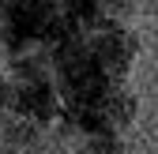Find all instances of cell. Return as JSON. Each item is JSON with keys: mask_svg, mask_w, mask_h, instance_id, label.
<instances>
[{"mask_svg": "<svg viewBox=\"0 0 158 154\" xmlns=\"http://www.w3.org/2000/svg\"><path fill=\"white\" fill-rule=\"evenodd\" d=\"M0 154H4V150H0Z\"/></svg>", "mask_w": 158, "mask_h": 154, "instance_id": "1", "label": "cell"}]
</instances>
